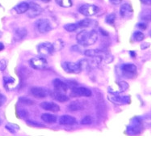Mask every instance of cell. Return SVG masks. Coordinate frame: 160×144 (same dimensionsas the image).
<instances>
[{
  "label": "cell",
  "instance_id": "6da1fadb",
  "mask_svg": "<svg viewBox=\"0 0 160 144\" xmlns=\"http://www.w3.org/2000/svg\"><path fill=\"white\" fill-rule=\"evenodd\" d=\"M77 42L81 46H90L94 45L98 40V33L96 30H82L77 34Z\"/></svg>",
  "mask_w": 160,
  "mask_h": 144
},
{
  "label": "cell",
  "instance_id": "7a4b0ae2",
  "mask_svg": "<svg viewBox=\"0 0 160 144\" xmlns=\"http://www.w3.org/2000/svg\"><path fill=\"white\" fill-rule=\"evenodd\" d=\"M36 28L41 34L49 33L53 29L52 24L48 19H40L35 23Z\"/></svg>",
  "mask_w": 160,
  "mask_h": 144
},
{
  "label": "cell",
  "instance_id": "3957f363",
  "mask_svg": "<svg viewBox=\"0 0 160 144\" xmlns=\"http://www.w3.org/2000/svg\"><path fill=\"white\" fill-rule=\"evenodd\" d=\"M29 65L35 70H45L48 66V62L45 57H37L32 58L28 61Z\"/></svg>",
  "mask_w": 160,
  "mask_h": 144
},
{
  "label": "cell",
  "instance_id": "277c9868",
  "mask_svg": "<svg viewBox=\"0 0 160 144\" xmlns=\"http://www.w3.org/2000/svg\"><path fill=\"white\" fill-rule=\"evenodd\" d=\"M99 11V8L93 4H83L78 8V12L84 16H92Z\"/></svg>",
  "mask_w": 160,
  "mask_h": 144
},
{
  "label": "cell",
  "instance_id": "5b68a950",
  "mask_svg": "<svg viewBox=\"0 0 160 144\" xmlns=\"http://www.w3.org/2000/svg\"><path fill=\"white\" fill-rule=\"evenodd\" d=\"M121 71L125 78L133 79L137 74V66L132 63H126L121 66Z\"/></svg>",
  "mask_w": 160,
  "mask_h": 144
},
{
  "label": "cell",
  "instance_id": "8992f818",
  "mask_svg": "<svg viewBox=\"0 0 160 144\" xmlns=\"http://www.w3.org/2000/svg\"><path fill=\"white\" fill-rule=\"evenodd\" d=\"M112 103L115 105H122L130 103V97L129 95H119V94H112L108 96Z\"/></svg>",
  "mask_w": 160,
  "mask_h": 144
},
{
  "label": "cell",
  "instance_id": "52a82bcc",
  "mask_svg": "<svg viewBox=\"0 0 160 144\" xmlns=\"http://www.w3.org/2000/svg\"><path fill=\"white\" fill-rule=\"evenodd\" d=\"M37 49L38 53H39L41 55H42V57L49 56V55H51L53 52H54V50H53V44H51V43L49 42L41 43V44H39V45H37Z\"/></svg>",
  "mask_w": 160,
  "mask_h": 144
},
{
  "label": "cell",
  "instance_id": "ba28073f",
  "mask_svg": "<svg viewBox=\"0 0 160 144\" xmlns=\"http://www.w3.org/2000/svg\"><path fill=\"white\" fill-rule=\"evenodd\" d=\"M71 93L70 95L72 96H76V97H80V96H83V97H90L92 95V92L89 88H87L85 87H74L71 88Z\"/></svg>",
  "mask_w": 160,
  "mask_h": 144
},
{
  "label": "cell",
  "instance_id": "9c48e42d",
  "mask_svg": "<svg viewBox=\"0 0 160 144\" xmlns=\"http://www.w3.org/2000/svg\"><path fill=\"white\" fill-rule=\"evenodd\" d=\"M62 67L67 73L70 74H78L82 71L78 63H74V62H65L62 64Z\"/></svg>",
  "mask_w": 160,
  "mask_h": 144
},
{
  "label": "cell",
  "instance_id": "30bf717a",
  "mask_svg": "<svg viewBox=\"0 0 160 144\" xmlns=\"http://www.w3.org/2000/svg\"><path fill=\"white\" fill-rule=\"evenodd\" d=\"M120 15L124 19H129L132 17L133 15V10L130 4L127 3L122 4L120 8Z\"/></svg>",
  "mask_w": 160,
  "mask_h": 144
},
{
  "label": "cell",
  "instance_id": "8fae6325",
  "mask_svg": "<svg viewBox=\"0 0 160 144\" xmlns=\"http://www.w3.org/2000/svg\"><path fill=\"white\" fill-rule=\"evenodd\" d=\"M29 8H28V16L31 18H35L37 16H40L42 12V8H41L40 5L33 2H31L28 3Z\"/></svg>",
  "mask_w": 160,
  "mask_h": 144
},
{
  "label": "cell",
  "instance_id": "7c38bea8",
  "mask_svg": "<svg viewBox=\"0 0 160 144\" xmlns=\"http://www.w3.org/2000/svg\"><path fill=\"white\" fill-rule=\"evenodd\" d=\"M30 92L33 96L38 99L45 98L49 95V92L45 88H41V87H34L30 89Z\"/></svg>",
  "mask_w": 160,
  "mask_h": 144
},
{
  "label": "cell",
  "instance_id": "4fadbf2b",
  "mask_svg": "<svg viewBox=\"0 0 160 144\" xmlns=\"http://www.w3.org/2000/svg\"><path fill=\"white\" fill-rule=\"evenodd\" d=\"M53 87H54V89L56 92H67L68 90V85L67 84V83L62 81L60 79H55L53 80Z\"/></svg>",
  "mask_w": 160,
  "mask_h": 144
},
{
  "label": "cell",
  "instance_id": "5bb4252c",
  "mask_svg": "<svg viewBox=\"0 0 160 144\" xmlns=\"http://www.w3.org/2000/svg\"><path fill=\"white\" fill-rule=\"evenodd\" d=\"M41 107L43 109H45V110H46V111L53 112V113L60 111V107H59V105H57V104L53 103V102L44 101L42 102V103H41Z\"/></svg>",
  "mask_w": 160,
  "mask_h": 144
},
{
  "label": "cell",
  "instance_id": "9a60e30c",
  "mask_svg": "<svg viewBox=\"0 0 160 144\" xmlns=\"http://www.w3.org/2000/svg\"><path fill=\"white\" fill-rule=\"evenodd\" d=\"M59 124L64 126H74L77 124V120L75 117L70 115H63L59 118Z\"/></svg>",
  "mask_w": 160,
  "mask_h": 144
},
{
  "label": "cell",
  "instance_id": "2e32d148",
  "mask_svg": "<svg viewBox=\"0 0 160 144\" xmlns=\"http://www.w3.org/2000/svg\"><path fill=\"white\" fill-rule=\"evenodd\" d=\"M69 111L71 112H75V111H79V110H82L84 109L83 103L80 100H75V101L70 102L67 106Z\"/></svg>",
  "mask_w": 160,
  "mask_h": 144
},
{
  "label": "cell",
  "instance_id": "e0dca14e",
  "mask_svg": "<svg viewBox=\"0 0 160 144\" xmlns=\"http://www.w3.org/2000/svg\"><path fill=\"white\" fill-rule=\"evenodd\" d=\"M28 34V31L25 28H19L15 31V39L16 41H21L24 39Z\"/></svg>",
  "mask_w": 160,
  "mask_h": 144
},
{
  "label": "cell",
  "instance_id": "ac0fdd59",
  "mask_svg": "<svg viewBox=\"0 0 160 144\" xmlns=\"http://www.w3.org/2000/svg\"><path fill=\"white\" fill-rule=\"evenodd\" d=\"M28 8H29L28 3L25 2H23L17 4V5L14 8V10L16 11L17 14H23L28 11Z\"/></svg>",
  "mask_w": 160,
  "mask_h": 144
},
{
  "label": "cell",
  "instance_id": "d6986e66",
  "mask_svg": "<svg viewBox=\"0 0 160 144\" xmlns=\"http://www.w3.org/2000/svg\"><path fill=\"white\" fill-rule=\"evenodd\" d=\"M41 119L45 122L49 123V124H53V123H56L58 117L57 116H55L53 114H50V113H43V114L41 115Z\"/></svg>",
  "mask_w": 160,
  "mask_h": 144
},
{
  "label": "cell",
  "instance_id": "ffe728a7",
  "mask_svg": "<svg viewBox=\"0 0 160 144\" xmlns=\"http://www.w3.org/2000/svg\"><path fill=\"white\" fill-rule=\"evenodd\" d=\"M53 96H54V99L59 102H67L70 99L68 95H66L64 92H56L54 93V95H53Z\"/></svg>",
  "mask_w": 160,
  "mask_h": 144
},
{
  "label": "cell",
  "instance_id": "44dd1931",
  "mask_svg": "<svg viewBox=\"0 0 160 144\" xmlns=\"http://www.w3.org/2000/svg\"><path fill=\"white\" fill-rule=\"evenodd\" d=\"M102 52H103V50H100V49H86V50H84L83 54L86 57L92 58V57H96L101 54Z\"/></svg>",
  "mask_w": 160,
  "mask_h": 144
},
{
  "label": "cell",
  "instance_id": "7402d4cb",
  "mask_svg": "<svg viewBox=\"0 0 160 144\" xmlns=\"http://www.w3.org/2000/svg\"><path fill=\"white\" fill-rule=\"evenodd\" d=\"M93 21H92L91 19H83V20H80L78 21L77 23V25H78V28H88L90 27L91 25L92 24Z\"/></svg>",
  "mask_w": 160,
  "mask_h": 144
},
{
  "label": "cell",
  "instance_id": "603a6c76",
  "mask_svg": "<svg viewBox=\"0 0 160 144\" xmlns=\"http://www.w3.org/2000/svg\"><path fill=\"white\" fill-rule=\"evenodd\" d=\"M56 3L62 8H68L72 7V1L71 0H55Z\"/></svg>",
  "mask_w": 160,
  "mask_h": 144
},
{
  "label": "cell",
  "instance_id": "cb8c5ba5",
  "mask_svg": "<svg viewBox=\"0 0 160 144\" xmlns=\"http://www.w3.org/2000/svg\"><path fill=\"white\" fill-rule=\"evenodd\" d=\"M53 50L54 52L56 51H60L61 49H62L64 48V41H62V40H57V41H55L54 43L53 44Z\"/></svg>",
  "mask_w": 160,
  "mask_h": 144
},
{
  "label": "cell",
  "instance_id": "d4e9b609",
  "mask_svg": "<svg viewBox=\"0 0 160 144\" xmlns=\"http://www.w3.org/2000/svg\"><path fill=\"white\" fill-rule=\"evenodd\" d=\"M133 41L139 42V41H142L145 39V35L142 32L136 31L133 34Z\"/></svg>",
  "mask_w": 160,
  "mask_h": 144
},
{
  "label": "cell",
  "instance_id": "484cf974",
  "mask_svg": "<svg viewBox=\"0 0 160 144\" xmlns=\"http://www.w3.org/2000/svg\"><path fill=\"white\" fill-rule=\"evenodd\" d=\"M64 28L69 33H73L75 32L78 28L77 23H67L64 26Z\"/></svg>",
  "mask_w": 160,
  "mask_h": 144
},
{
  "label": "cell",
  "instance_id": "4316f807",
  "mask_svg": "<svg viewBox=\"0 0 160 144\" xmlns=\"http://www.w3.org/2000/svg\"><path fill=\"white\" fill-rule=\"evenodd\" d=\"M116 20V14L115 13H110L106 16L105 22L110 25H112L115 23Z\"/></svg>",
  "mask_w": 160,
  "mask_h": 144
},
{
  "label": "cell",
  "instance_id": "83f0119b",
  "mask_svg": "<svg viewBox=\"0 0 160 144\" xmlns=\"http://www.w3.org/2000/svg\"><path fill=\"white\" fill-rule=\"evenodd\" d=\"M15 83V79L12 77H9V76H4L3 77V85L5 88H8V85L13 84Z\"/></svg>",
  "mask_w": 160,
  "mask_h": 144
},
{
  "label": "cell",
  "instance_id": "f1b7e54d",
  "mask_svg": "<svg viewBox=\"0 0 160 144\" xmlns=\"http://www.w3.org/2000/svg\"><path fill=\"white\" fill-rule=\"evenodd\" d=\"M20 102L23 105H34V101L32 100H31L30 98L28 97H20L19 99Z\"/></svg>",
  "mask_w": 160,
  "mask_h": 144
},
{
  "label": "cell",
  "instance_id": "f546056e",
  "mask_svg": "<svg viewBox=\"0 0 160 144\" xmlns=\"http://www.w3.org/2000/svg\"><path fill=\"white\" fill-rule=\"evenodd\" d=\"M6 129L8 131H10L12 134H15L19 130V126L14 124H8L6 126Z\"/></svg>",
  "mask_w": 160,
  "mask_h": 144
},
{
  "label": "cell",
  "instance_id": "4dcf8cb0",
  "mask_svg": "<svg viewBox=\"0 0 160 144\" xmlns=\"http://www.w3.org/2000/svg\"><path fill=\"white\" fill-rule=\"evenodd\" d=\"M93 122V119L91 116H86L81 120L80 123L82 125H91Z\"/></svg>",
  "mask_w": 160,
  "mask_h": 144
},
{
  "label": "cell",
  "instance_id": "1f68e13d",
  "mask_svg": "<svg viewBox=\"0 0 160 144\" xmlns=\"http://www.w3.org/2000/svg\"><path fill=\"white\" fill-rule=\"evenodd\" d=\"M7 66H8V61L6 59L0 60V70L1 71H3L7 68Z\"/></svg>",
  "mask_w": 160,
  "mask_h": 144
},
{
  "label": "cell",
  "instance_id": "d6a6232c",
  "mask_svg": "<svg viewBox=\"0 0 160 144\" xmlns=\"http://www.w3.org/2000/svg\"><path fill=\"white\" fill-rule=\"evenodd\" d=\"M7 101V97L3 94L0 93V107H2L4 104L6 103Z\"/></svg>",
  "mask_w": 160,
  "mask_h": 144
},
{
  "label": "cell",
  "instance_id": "836d02e7",
  "mask_svg": "<svg viewBox=\"0 0 160 144\" xmlns=\"http://www.w3.org/2000/svg\"><path fill=\"white\" fill-rule=\"evenodd\" d=\"M18 113H19V115H20L22 118H25L28 116V112L26 111L25 109H20V111L18 112Z\"/></svg>",
  "mask_w": 160,
  "mask_h": 144
},
{
  "label": "cell",
  "instance_id": "e575fe53",
  "mask_svg": "<svg viewBox=\"0 0 160 144\" xmlns=\"http://www.w3.org/2000/svg\"><path fill=\"white\" fill-rule=\"evenodd\" d=\"M27 123H28V125H29V126H44L43 125L39 124V123H36L35 121H28Z\"/></svg>",
  "mask_w": 160,
  "mask_h": 144
},
{
  "label": "cell",
  "instance_id": "d590c367",
  "mask_svg": "<svg viewBox=\"0 0 160 144\" xmlns=\"http://www.w3.org/2000/svg\"><path fill=\"white\" fill-rule=\"evenodd\" d=\"M138 27L140 29L145 30V29H147V24L146 23H138Z\"/></svg>",
  "mask_w": 160,
  "mask_h": 144
},
{
  "label": "cell",
  "instance_id": "8d00e7d4",
  "mask_svg": "<svg viewBox=\"0 0 160 144\" xmlns=\"http://www.w3.org/2000/svg\"><path fill=\"white\" fill-rule=\"evenodd\" d=\"M150 46V44L149 42H145V43H142V45H141V49H147V48H149V47Z\"/></svg>",
  "mask_w": 160,
  "mask_h": 144
},
{
  "label": "cell",
  "instance_id": "74e56055",
  "mask_svg": "<svg viewBox=\"0 0 160 144\" xmlns=\"http://www.w3.org/2000/svg\"><path fill=\"white\" fill-rule=\"evenodd\" d=\"M109 2L111 3L112 5H119L122 2V0H109Z\"/></svg>",
  "mask_w": 160,
  "mask_h": 144
},
{
  "label": "cell",
  "instance_id": "f35d334b",
  "mask_svg": "<svg viewBox=\"0 0 160 144\" xmlns=\"http://www.w3.org/2000/svg\"><path fill=\"white\" fill-rule=\"evenodd\" d=\"M140 1L143 4H146V5H150V2H151V0H140Z\"/></svg>",
  "mask_w": 160,
  "mask_h": 144
},
{
  "label": "cell",
  "instance_id": "ab89813d",
  "mask_svg": "<svg viewBox=\"0 0 160 144\" xmlns=\"http://www.w3.org/2000/svg\"><path fill=\"white\" fill-rule=\"evenodd\" d=\"M4 48H5V46H4L3 43L0 42V51L3 50V49H4Z\"/></svg>",
  "mask_w": 160,
  "mask_h": 144
},
{
  "label": "cell",
  "instance_id": "60d3db41",
  "mask_svg": "<svg viewBox=\"0 0 160 144\" xmlns=\"http://www.w3.org/2000/svg\"><path fill=\"white\" fill-rule=\"evenodd\" d=\"M130 54H131V56L133 57V58H134L135 56H136V54H135V52H133V51H130Z\"/></svg>",
  "mask_w": 160,
  "mask_h": 144
},
{
  "label": "cell",
  "instance_id": "b9f144b4",
  "mask_svg": "<svg viewBox=\"0 0 160 144\" xmlns=\"http://www.w3.org/2000/svg\"><path fill=\"white\" fill-rule=\"evenodd\" d=\"M41 2L45 3H47L50 2V0H41Z\"/></svg>",
  "mask_w": 160,
  "mask_h": 144
},
{
  "label": "cell",
  "instance_id": "7bdbcfd3",
  "mask_svg": "<svg viewBox=\"0 0 160 144\" xmlns=\"http://www.w3.org/2000/svg\"><path fill=\"white\" fill-rule=\"evenodd\" d=\"M2 37V33H1V32H0V37Z\"/></svg>",
  "mask_w": 160,
  "mask_h": 144
},
{
  "label": "cell",
  "instance_id": "ee69618b",
  "mask_svg": "<svg viewBox=\"0 0 160 144\" xmlns=\"http://www.w3.org/2000/svg\"><path fill=\"white\" fill-rule=\"evenodd\" d=\"M0 124H1V121H0Z\"/></svg>",
  "mask_w": 160,
  "mask_h": 144
}]
</instances>
